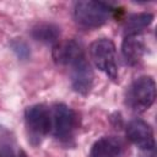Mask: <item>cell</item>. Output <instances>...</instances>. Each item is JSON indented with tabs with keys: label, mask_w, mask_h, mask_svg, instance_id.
<instances>
[{
	"label": "cell",
	"mask_w": 157,
	"mask_h": 157,
	"mask_svg": "<svg viewBox=\"0 0 157 157\" xmlns=\"http://www.w3.org/2000/svg\"><path fill=\"white\" fill-rule=\"evenodd\" d=\"M112 13L110 7L99 1L83 0L77 1L74 7V17L76 22L83 27H99L107 22Z\"/></svg>",
	"instance_id": "7a4b0ae2"
},
{
	"label": "cell",
	"mask_w": 157,
	"mask_h": 157,
	"mask_svg": "<svg viewBox=\"0 0 157 157\" xmlns=\"http://www.w3.org/2000/svg\"><path fill=\"white\" fill-rule=\"evenodd\" d=\"M25 121L33 144L40 142L50 131V110L43 104H34L26 109Z\"/></svg>",
	"instance_id": "277c9868"
},
{
	"label": "cell",
	"mask_w": 157,
	"mask_h": 157,
	"mask_svg": "<svg viewBox=\"0 0 157 157\" xmlns=\"http://www.w3.org/2000/svg\"><path fill=\"white\" fill-rule=\"evenodd\" d=\"M85 58L83 49L78 42L75 39H67L59 42L53 48V59L55 63L61 65H72L77 60Z\"/></svg>",
	"instance_id": "52a82bcc"
},
{
	"label": "cell",
	"mask_w": 157,
	"mask_h": 157,
	"mask_svg": "<svg viewBox=\"0 0 157 157\" xmlns=\"http://www.w3.org/2000/svg\"><path fill=\"white\" fill-rule=\"evenodd\" d=\"M128 139L141 150H152L155 146L153 131L150 124L141 119L131 120L126 126Z\"/></svg>",
	"instance_id": "8992f818"
},
{
	"label": "cell",
	"mask_w": 157,
	"mask_h": 157,
	"mask_svg": "<svg viewBox=\"0 0 157 157\" xmlns=\"http://www.w3.org/2000/svg\"><path fill=\"white\" fill-rule=\"evenodd\" d=\"M10 47L12 48V50L16 53V55L25 60L29 56L31 52H29V47L23 42V40H20V39H13L11 43H10Z\"/></svg>",
	"instance_id": "4fadbf2b"
},
{
	"label": "cell",
	"mask_w": 157,
	"mask_h": 157,
	"mask_svg": "<svg viewBox=\"0 0 157 157\" xmlns=\"http://www.w3.org/2000/svg\"><path fill=\"white\" fill-rule=\"evenodd\" d=\"M0 157H16V153L12 150L11 144L0 145Z\"/></svg>",
	"instance_id": "5bb4252c"
},
{
	"label": "cell",
	"mask_w": 157,
	"mask_h": 157,
	"mask_svg": "<svg viewBox=\"0 0 157 157\" xmlns=\"http://www.w3.org/2000/svg\"><path fill=\"white\" fill-rule=\"evenodd\" d=\"M156 98V83L150 76H141L136 78L129 87L126 102L135 112H144L148 109Z\"/></svg>",
	"instance_id": "3957f363"
},
{
	"label": "cell",
	"mask_w": 157,
	"mask_h": 157,
	"mask_svg": "<svg viewBox=\"0 0 157 157\" xmlns=\"http://www.w3.org/2000/svg\"><path fill=\"white\" fill-rule=\"evenodd\" d=\"M75 126V113L67 105L55 104L50 110V131L60 140L69 139Z\"/></svg>",
	"instance_id": "5b68a950"
},
{
	"label": "cell",
	"mask_w": 157,
	"mask_h": 157,
	"mask_svg": "<svg viewBox=\"0 0 157 157\" xmlns=\"http://www.w3.org/2000/svg\"><path fill=\"white\" fill-rule=\"evenodd\" d=\"M153 20L151 13H137L130 16L125 22V31L126 34H136L140 33L141 29L146 28Z\"/></svg>",
	"instance_id": "7c38bea8"
},
{
	"label": "cell",
	"mask_w": 157,
	"mask_h": 157,
	"mask_svg": "<svg viewBox=\"0 0 157 157\" xmlns=\"http://www.w3.org/2000/svg\"><path fill=\"white\" fill-rule=\"evenodd\" d=\"M121 153V141L114 136H104L93 144L90 157H120Z\"/></svg>",
	"instance_id": "30bf717a"
},
{
	"label": "cell",
	"mask_w": 157,
	"mask_h": 157,
	"mask_svg": "<svg viewBox=\"0 0 157 157\" xmlns=\"http://www.w3.org/2000/svg\"><path fill=\"white\" fill-rule=\"evenodd\" d=\"M145 53V42L140 33L126 34L121 43V54L126 64H137Z\"/></svg>",
	"instance_id": "9c48e42d"
},
{
	"label": "cell",
	"mask_w": 157,
	"mask_h": 157,
	"mask_svg": "<svg viewBox=\"0 0 157 157\" xmlns=\"http://www.w3.org/2000/svg\"><path fill=\"white\" fill-rule=\"evenodd\" d=\"M90 56L97 69L103 71L109 78H118L117 52L115 45L110 39H96L90 45Z\"/></svg>",
	"instance_id": "6da1fadb"
},
{
	"label": "cell",
	"mask_w": 157,
	"mask_h": 157,
	"mask_svg": "<svg viewBox=\"0 0 157 157\" xmlns=\"http://www.w3.org/2000/svg\"><path fill=\"white\" fill-rule=\"evenodd\" d=\"M11 141V132L2 125H0V145L10 144Z\"/></svg>",
	"instance_id": "9a60e30c"
},
{
	"label": "cell",
	"mask_w": 157,
	"mask_h": 157,
	"mask_svg": "<svg viewBox=\"0 0 157 157\" xmlns=\"http://www.w3.org/2000/svg\"><path fill=\"white\" fill-rule=\"evenodd\" d=\"M60 36V29L58 26L53 25V23H48V22H42L36 25L32 28V37L42 43H47V44H52L58 42Z\"/></svg>",
	"instance_id": "8fae6325"
},
{
	"label": "cell",
	"mask_w": 157,
	"mask_h": 157,
	"mask_svg": "<svg viewBox=\"0 0 157 157\" xmlns=\"http://www.w3.org/2000/svg\"><path fill=\"white\" fill-rule=\"evenodd\" d=\"M71 83L72 88L81 93L87 94L92 87L93 82V71L85 58L77 60L71 65Z\"/></svg>",
	"instance_id": "ba28073f"
}]
</instances>
